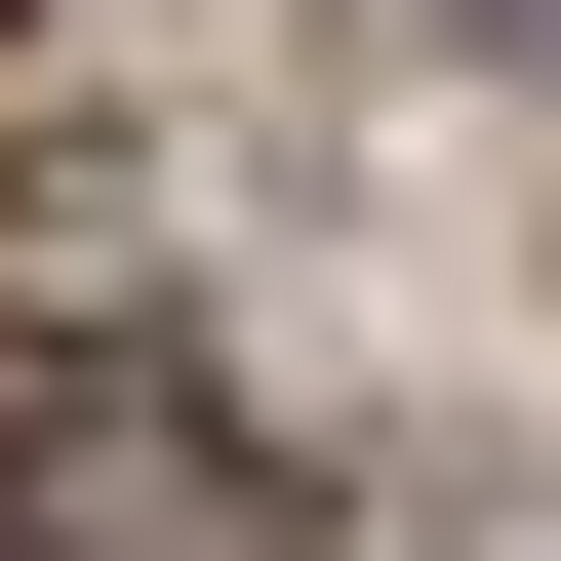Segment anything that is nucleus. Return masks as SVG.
Listing matches in <instances>:
<instances>
[{"mask_svg":"<svg viewBox=\"0 0 561 561\" xmlns=\"http://www.w3.org/2000/svg\"><path fill=\"white\" fill-rule=\"evenodd\" d=\"M0 561H321V481L121 321H0Z\"/></svg>","mask_w":561,"mask_h":561,"instance_id":"f257e3e1","label":"nucleus"},{"mask_svg":"<svg viewBox=\"0 0 561 561\" xmlns=\"http://www.w3.org/2000/svg\"><path fill=\"white\" fill-rule=\"evenodd\" d=\"M401 41H522V81H561V0H401Z\"/></svg>","mask_w":561,"mask_h":561,"instance_id":"f03ea898","label":"nucleus"}]
</instances>
